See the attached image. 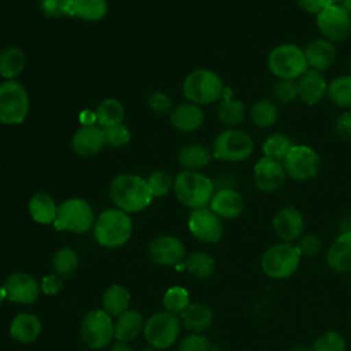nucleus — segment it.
<instances>
[{"label": "nucleus", "mask_w": 351, "mask_h": 351, "mask_svg": "<svg viewBox=\"0 0 351 351\" xmlns=\"http://www.w3.org/2000/svg\"><path fill=\"white\" fill-rule=\"evenodd\" d=\"M108 196L117 208L128 214L143 211L154 199L147 180L133 173L115 176L108 185Z\"/></svg>", "instance_id": "f257e3e1"}, {"label": "nucleus", "mask_w": 351, "mask_h": 351, "mask_svg": "<svg viewBox=\"0 0 351 351\" xmlns=\"http://www.w3.org/2000/svg\"><path fill=\"white\" fill-rule=\"evenodd\" d=\"M173 189L181 204L197 210L208 207L215 192V185L202 171L182 170L174 177Z\"/></svg>", "instance_id": "f03ea898"}, {"label": "nucleus", "mask_w": 351, "mask_h": 351, "mask_svg": "<svg viewBox=\"0 0 351 351\" xmlns=\"http://www.w3.org/2000/svg\"><path fill=\"white\" fill-rule=\"evenodd\" d=\"M225 85L222 78L210 69H196L182 81L184 97L197 106H207L222 100Z\"/></svg>", "instance_id": "7ed1b4c3"}, {"label": "nucleus", "mask_w": 351, "mask_h": 351, "mask_svg": "<svg viewBox=\"0 0 351 351\" xmlns=\"http://www.w3.org/2000/svg\"><path fill=\"white\" fill-rule=\"evenodd\" d=\"M133 223L128 213L114 207L100 213L93 225L96 241L106 248L123 245L132 236Z\"/></svg>", "instance_id": "20e7f679"}, {"label": "nucleus", "mask_w": 351, "mask_h": 351, "mask_svg": "<svg viewBox=\"0 0 351 351\" xmlns=\"http://www.w3.org/2000/svg\"><path fill=\"white\" fill-rule=\"evenodd\" d=\"M267 69L277 80H299L308 70L304 48L292 43L274 47L267 55Z\"/></svg>", "instance_id": "39448f33"}, {"label": "nucleus", "mask_w": 351, "mask_h": 351, "mask_svg": "<svg viewBox=\"0 0 351 351\" xmlns=\"http://www.w3.org/2000/svg\"><path fill=\"white\" fill-rule=\"evenodd\" d=\"M300 254L293 243L280 241L270 245L261 258V269L263 274L273 280H284L291 277L300 265Z\"/></svg>", "instance_id": "423d86ee"}, {"label": "nucleus", "mask_w": 351, "mask_h": 351, "mask_svg": "<svg viewBox=\"0 0 351 351\" xmlns=\"http://www.w3.org/2000/svg\"><path fill=\"white\" fill-rule=\"evenodd\" d=\"M255 143L252 137L239 129H225L217 134L213 143V156L228 163H239L247 160L254 154Z\"/></svg>", "instance_id": "0eeeda50"}, {"label": "nucleus", "mask_w": 351, "mask_h": 351, "mask_svg": "<svg viewBox=\"0 0 351 351\" xmlns=\"http://www.w3.org/2000/svg\"><path fill=\"white\" fill-rule=\"evenodd\" d=\"M29 110V93L21 82L14 80L0 84V123L19 125L27 118Z\"/></svg>", "instance_id": "6e6552de"}, {"label": "nucleus", "mask_w": 351, "mask_h": 351, "mask_svg": "<svg viewBox=\"0 0 351 351\" xmlns=\"http://www.w3.org/2000/svg\"><path fill=\"white\" fill-rule=\"evenodd\" d=\"M95 213L90 204L80 197H71L58 206L53 228L56 230H70L85 233L95 225Z\"/></svg>", "instance_id": "1a4fd4ad"}, {"label": "nucleus", "mask_w": 351, "mask_h": 351, "mask_svg": "<svg viewBox=\"0 0 351 351\" xmlns=\"http://www.w3.org/2000/svg\"><path fill=\"white\" fill-rule=\"evenodd\" d=\"M287 177L296 182H307L315 178L321 170V156L304 144H295L282 160Z\"/></svg>", "instance_id": "9d476101"}, {"label": "nucleus", "mask_w": 351, "mask_h": 351, "mask_svg": "<svg viewBox=\"0 0 351 351\" xmlns=\"http://www.w3.org/2000/svg\"><path fill=\"white\" fill-rule=\"evenodd\" d=\"M181 329L180 318L169 311L156 313L144 325V337L151 347L166 350L176 343Z\"/></svg>", "instance_id": "9b49d317"}, {"label": "nucleus", "mask_w": 351, "mask_h": 351, "mask_svg": "<svg viewBox=\"0 0 351 351\" xmlns=\"http://www.w3.org/2000/svg\"><path fill=\"white\" fill-rule=\"evenodd\" d=\"M321 36L333 44L343 43L351 36V15L341 4H330L315 15Z\"/></svg>", "instance_id": "f8f14e48"}, {"label": "nucleus", "mask_w": 351, "mask_h": 351, "mask_svg": "<svg viewBox=\"0 0 351 351\" xmlns=\"http://www.w3.org/2000/svg\"><path fill=\"white\" fill-rule=\"evenodd\" d=\"M84 343L92 350L104 348L114 337V322L104 310L89 311L81 324Z\"/></svg>", "instance_id": "ddd939ff"}, {"label": "nucleus", "mask_w": 351, "mask_h": 351, "mask_svg": "<svg viewBox=\"0 0 351 351\" xmlns=\"http://www.w3.org/2000/svg\"><path fill=\"white\" fill-rule=\"evenodd\" d=\"M188 228L193 237L206 244H215L223 236V223L221 218L208 207L192 210L188 218Z\"/></svg>", "instance_id": "4468645a"}, {"label": "nucleus", "mask_w": 351, "mask_h": 351, "mask_svg": "<svg viewBox=\"0 0 351 351\" xmlns=\"http://www.w3.org/2000/svg\"><path fill=\"white\" fill-rule=\"evenodd\" d=\"M287 173L282 162L266 156L258 159L252 169V181L256 189L265 193L278 191L285 184Z\"/></svg>", "instance_id": "2eb2a0df"}, {"label": "nucleus", "mask_w": 351, "mask_h": 351, "mask_svg": "<svg viewBox=\"0 0 351 351\" xmlns=\"http://www.w3.org/2000/svg\"><path fill=\"white\" fill-rule=\"evenodd\" d=\"M271 226L281 241L295 243L304 233L306 222L299 208L293 206H285L274 214Z\"/></svg>", "instance_id": "dca6fc26"}, {"label": "nucleus", "mask_w": 351, "mask_h": 351, "mask_svg": "<svg viewBox=\"0 0 351 351\" xmlns=\"http://www.w3.org/2000/svg\"><path fill=\"white\" fill-rule=\"evenodd\" d=\"M147 254L154 263L177 266L185 255V247L182 241L174 236H159L149 243Z\"/></svg>", "instance_id": "f3484780"}, {"label": "nucleus", "mask_w": 351, "mask_h": 351, "mask_svg": "<svg viewBox=\"0 0 351 351\" xmlns=\"http://www.w3.org/2000/svg\"><path fill=\"white\" fill-rule=\"evenodd\" d=\"M106 145L104 129L97 123L82 125L71 137V148L81 158L97 155Z\"/></svg>", "instance_id": "a211bd4d"}, {"label": "nucleus", "mask_w": 351, "mask_h": 351, "mask_svg": "<svg viewBox=\"0 0 351 351\" xmlns=\"http://www.w3.org/2000/svg\"><path fill=\"white\" fill-rule=\"evenodd\" d=\"M4 289L7 293V299L10 302L32 304L37 300L41 288L33 276L23 271H18L7 278Z\"/></svg>", "instance_id": "6ab92c4d"}, {"label": "nucleus", "mask_w": 351, "mask_h": 351, "mask_svg": "<svg viewBox=\"0 0 351 351\" xmlns=\"http://www.w3.org/2000/svg\"><path fill=\"white\" fill-rule=\"evenodd\" d=\"M208 208L221 219H234L244 211V197L234 188L215 189Z\"/></svg>", "instance_id": "aec40b11"}, {"label": "nucleus", "mask_w": 351, "mask_h": 351, "mask_svg": "<svg viewBox=\"0 0 351 351\" xmlns=\"http://www.w3.org/2000/svg\"><path fill=\"white\" fill-rule=\"evenodd\" d=\"M171 126L181 133H193L204 123V111L202 106L191 101L181 103L170 112Z\"/></svg>", "instance_id": "412c9836"}, {"label": "nucleus", "mask_w": 351, "mask_h": 351, "mask_svg": "<svg viewBox=\"0 0 351 351\" xmlns=\"http://www.w3.org/2000/svg\"><path fill=\"white\" fill-rule=\"evenodd\" d=\"M298 99L306 106L318 104L326 96L328 82L322 73L308 69L298 81Z\"/></svg>", "instance_id": "4be33fe9"}, {"label": "nucleus", "mask_w": 351, "mask_h": 351, "mask_svg": "<svg viewBox=\"0 0 351 351\" xmlns=\"http://www.w3.org/2000/svg\"><path fill=\"white\" fill-rule=\"evenodd\" d=\"M308 69L324 73L328 70L337 58V49L335 44L324 37L314 38L304 48Z\"/></svg>", "instance_id": "5701e85b"}, {"label": "nucleus", "mask_w": 351, "mask_h": 351, "mask_svg": "<svg viewBox=\"0 0 351 351\" xmlns=\"http://www.w3.org/2000/svg\"><path fill=\"white\" fill-rule=\"evenodd\" d=\"M326 265L336 273H351V229L341 232L325 255Z\"/></svg>", "instance_id": "b1692460"}, {"label": "nucleus", "mask_w": 351, "mask_h": 351, "mask_svg": "<svg viewBox=\"0 0 351 351\" xmlns=\"http://www.w3.org/2000/svg\"><path fill=\"white\" fill-rule=\"evenodd\" d=\"M213 151L199 143H192L184 145L177 154V162L184 170L200 171L204 169L213 159Z\"/></svg>", "instance_id": "393cba45"}, {"label": "nucleus", "mask_w": 351, "mask_h": 351, "mask_svg": "<svg viewBox=\"0 0 351 351\" xmlns=\"http://www.w3.org/2000/svg\"><path fill=\"white\" fill-rule=\"evenodd\" d=\"M41 333V322L40 319L29 313L16 314L10 325V335L14 340L29 344L38 339Z\"/></svg>", "instance_id": "a878e982"}, {"label": "nucleus", "mask_w": 351, "mask_h": 351, "mask_svg": "<svg viewBox=\"0 0 351 351\" xmlns=\"http://www.w3.org/2000/svg\"><path fill=\"white\" fill-rule=\"evenodd\" d=\"M214 321V313L211 307L202 303H189L184 311H181L182 325L195 333L207 330Z\"/></svg>", "instance_id": "bb28decb"}, {"label": "nucleus", "mask_w": 351, "mask_h": 351, "mask_svg": "<svg viewBox=\"0 0 351 351\" xmlns=\"http://www.w3.org/2000/svg\"><path fill=\"white\" fill-rule=\"evenodd\" d=\"M247 110L241 100L232 97V89L225 88L223 97L218 106V118L228 129L237 128L245 119Z\"/></svg>", "instance_id": "cd10ccee"}, {"label": "nucleus", "mask_w": 351, "mask_h": 351, "mask_svg": "<svg viewBox=\"0 0 351 351\" xmlns=\"http://www.w3.org/2000/svg\"><path fill=\"white\" fill-rule=\"evenodd\" d=\"M144 325L145 324L140 313L136 310H126L118 315L114 322V337L122 343L132 341L144 329Z\"/></svg>", "instance_id": "c85d7f7f"}, {"label": "nucleus", "mask_w": 351, "mask_h": 351, "mask_svg": "<svg viewBox=\"0 0 351 351\" xmlns=\"http://www.w3.org/2000/svg\"><path fill=\"white\" fill-rule=\"evenodd\" d=\"M26 63V53L19 47L4 48L0 52V77L4 81H14L23 73Z\"/></svg>", "instance_id": "c756f323"}, {"label": "nucleus", "mask_w": 351, "mask_h": 351, "mask_svg": "<svg viewBox=\"0 0 351 351\" xmlns=\"http://www.w3.org/2000/svg\"><path fill=\"white\" fill-rule=\"evenodd\" d=\"M29 213L30 217L43 225H49L55 222L58 204L55 203L53 197L45 192L34 193L29 200Z\"/></svg>", "instance_id": "7c9ffc66"}, {"label": "nucleus", "mask_w": 351, "mask_h": 351, "mask_svg": "<svg viewBox=\"0 0 351 351\" xmlns=\"http://www.w3.org/2000/svg\"><path fill=\"white\" fill-rule=\"evenodd\" d=\"M96 123L101 128H108L114 125L123 123L125 119V107L123 104L114 97L101 100L95 111Z\"/></svg>", "instance_id": "2f4dec72"}, {"label": "nucleus", "mask_w": 351, "mask_h": 351, "mask_svg": "<svg viewBox=\"0 0 351 351\" xmlns=\"http://www.w3.org/2000/svg\"><path fill=\"white\" fill-rule=\"evenodd\" d=\"M278 115L280 111L277 103L269 99H259L250 108L251 122L259 129L271 128L277 122Z\"/></svg>", "instance_id": "473e14b6"}, {"label": "nucleus", "mask_w": 351, "mask_h": 351, "mask_svg": "<svg viewBox=\"0 0 351 351\" xmlns=\"http://www.w3.org/2000/svg\"><path fill=\"white\" fill-rule=\"evenodd\" d=\"M129 300V291L119 284H114L108 287L103 295V310L111 317H118L128 310Z\"/></svg>", "instance_id": "72a5a7b5"}, {"label": "nucleus", "mask_w": 351, "mask_h": 351, "mask_svg": "<svg viewBox=\"0 0 351 351\" xmlns=\"http://www.w3.org/2000/svg\"><path fill=\"white\" fill-rule=\"evenodd\" d=\"M326 96L336 107L351 110V74L339 75L328 82Z\"/></svg>", "instance_id": "f704fd0d"}, {"label": "nucleus", "mask_w": 351, "mask_h": 351, "mask_svg": "<svg viewBox=\"0 0 351 351\" xmlns=\"http://www.w3.org/2000/svg\"><path fill=\"white\" fill-rule=\"evenodd\" d=\"M184 267L196 278L207 280L215 274V261L211 255L203 251L189 254L184 262Z\"/></svg>", "instance_id": "c9c22d12"}, {"label": "nucleus", "mask_w": 351, "mask_h": 351, "mask_svg": "<svg viewBox=\"0 0 351 351\" xmlns=\"http://www.w3.org/2000/svg\"><path fill=\"white\" fill-rule=\"evenodd\" d=\"M108 11L107 0H74V16L85 22H99L104 19Z\"/></svg>", "instance_id": "e433bc0d"}, {"label": "nucleus", "mask_w": 351, "mask_h": 351, "mask_svg": "<svg viewBox=\"0 0 351 351\" xmlns=\"http://www.w3.org/2000/svg\"><path fill=\"white\" fill-rule=\"evenodd\" d=\"M293 145V141L287 134L276 132L266 137L262 144V152L266 158L282 162Z\"/></svg>", "instance_id": "4c0bfd02"}, {"label": "nucleus", "mask_w": 351, "mask_h": 351, "mask_svg": "<svg viewBox=\"0 0 351 351\" xmlns=\"http://www.w3.org/2000/svg\"><path fill=\"white\" fill-rule=\"evenodd\" d=\"M78 255L73 248L64 247L55 252L52 258V267L62 278H70L78 269Z\"/></svg>", "instance_id": "58836bf2"}, {"label": "nucleus", "mask_w": 351, "mask_h": 351, "mask_svg": "<svg viewBox=\"0 0 351 351\" xmlns=\"http://www.w3.org/2000/svg\"><path fill=\"white\" fill-rule=\"evenodd\" d=\"M145 180H147L149 192L154 197L166 196L170 192V189H173V185H174V178L171 177V174L162 169L151 171Z\"/></svg>", "instance_id": "ea45409f"}, {"label": "nucleus", "mask_w": 351, "mask_h": 351, "mask_svg": "<svg viewBox=\"0 0 351 351\" xmlns=\"http://www.w3.org/2000/svg\"><path fill=\"white\" fill-rule=\"evenodd\" d=\"M310 348L311 351H346L347 343L340 332L326 330L314 340Z\"/></svg>", "instance_id": "a19ab883"}, {"label": "nucleus", "mask_w": 351, "mask_h": 351, "mask_svg": "<svg viewBox=\"0 0 351 351\" xmlns=\"http://www.w3.org/2000/svg\"><path fill=\"white\" fill-rule=\"evenodd\" d=\"M189 304V293L182 287H173L165 292L163 296V306L166 311L177 314L185 310Z\"/></svg>", "instance_id": "79ce46f5"}, {"label": "nucleus", "mask_w": 351, "mask_h": 351, "mask_svg": "<svg viewBox=\"0 0 351 351\" xmlns=\"http://www.w3.org/2000/svg\"><path fill=\"white\" fill-rule=\"evenodd\" d=\"M74 0H40L38 5L41 12L47 18H62V16H74L73 14Z\"/></svg>", "instance_id": "37998d69"}, {"label": "nucleus", "mask_w": 351, "mask_h": 351, "mask_svg": "<svg viewBox=\"0 0 351 351\" xmlns=\"http://www.w3.org/2000/svg\"><path fill=\"white\" fill-rule=\"evenodd\" d=\"M271 96L278 104H289L298 97V84L292 80H277L271 88Z\"/></svg>", "instance_id": "c03bdc74"}, {"label": "nucleus", "mask_w": 351, "mask_h": 351, "mask_svg": "<svg viewBox=\"0 0 351 351\" xmlns=\"http://www.w3.org/2000/svg\"><path fill=\"white\" fill-rule=\"evenodd\" d=\"M103 129H104L106 145L115 147V148L123 147L132 138V133L125 123H119V125H114V126H108V128H103Z\"/></svg>", "instance_id": "a18cd8bd"}, {"label": "nucleus", "mask_w": 351, "mask_h": 351, "mask_svg": "<svg viewBox=\"0 0 351 351\" xmlns=\"http://www.w3.org/2000/svg\"><path fill=\"white\" fill-rule=\"evenodd\" d=\"M300 256H306V258H310V256H314L317 255L321 248H322V240L321 237H318L317 234L314 233H303L298 241L295 243Z\"/></svg>", "instance_id": "49530a36"}, {"label": "nucleus", "mask_w": 351, "mask_h": 351, "mask_svg": "<svg viewBox=\"0 0 351 351\" xmlns=\"http://www.w3.org/2000/svg\"><path fill=\"white\" fill-rule=\"evenodd\" d=\"M148 107L158 115H167L173 111V100L162 90H155L148 97Z\"/></svg>", "instance_id": "de8ad7c7"}, {"label": "nucleus", "mask_w": 351, "mask_h": 351, "mask_svg": "<svg viewBox=\"0 0 351 351\" xmlns=\"http://www.w3.org/2000/svg\"><path fill=\"white\" fill-rule=\"evenodd\" d=\"M178 351H211V346L206 336L192 333L180 341Z\"/></svg>", "instance_id": "09e8293b"}, {"label": "nucleus", "mask_w": 351, "mask_h": 351, "mask_svg": "<svg viewBox=\"0 0 351 351\" xmlns=\"http://www.w3.org/2000/svg\"><path fill=\"white\" fill-rule=\"evenodd\" d=\"M336 134L346 141H351V110L344 111L335 123Z\"/></svg>", "instance_id": "8fccbe9b"}, {"label": "nucleus", "mask_w": 351, "mask_h": 351, "mask_svg": "<svg viewBox=\"0 0 351 351\" xmlns=\"http://www.w3.org/2000/svg\"><path fill=\"white\" fill-rule=\"evenodd\" d=\"M63 287V281L62 277H59L58 274H48L45 277H43L40 288L45 295H56Z\"/></svg>", "instance_id": "3c124183"}, {"label": "nucleus", "mask_w": 351, "mask_h": 351, "mask_svg": "<svg viewBox=\"0 0 351 351\" xmlns=\"http://www.w3.org/2000/svg\"><path fill=\"white\" fill-rule=\"evenodd\" d=\"M298 5L306 14L318 15L325 7L330 5V3L328 0H298Z\"/></svg>", "instance_id": "603ef678"}, {"label": "nucleus", "mask_w": 351, "mask_h": 351, "mask_svg": "<svg viewBox=\"0 0 351 351\" xmlns=\"http://www.w3.org/2000/svg\"><path fill=\"white\" fill-rule=\"evenodd\" d=\"M111 351H133V348L130 346H128L126 343L118 341L111 347Z\"/></svg>", "instance_id": "864d4df0"}, {"label": "nucleus", "mask_w": 351, "mask_h": 351, "mask_svg": "<svg viewBox=\"0 0 351 351\" xmlns=\"http://www.w3.org/2000/svg\"><path fill=\"white\" fill-rule=\"evenodd\" d=\"M289 351H311V348H310V347H306V346H303V344H296V346L291 347Z\"/></svg>", "instance_id": "5fc2aeb1"}, {"label": "nucleus", "mask_w": 351, "mask_h": 351, "mask_svg": "<svg viewBox=\"0 0 351 351\" xmlns=\"http://www.w3.org/2000/svg\"><path fill=\"white\" fill-rule=\"evenodd\" d=\"M341 5L347 10V12L351 15V0H343Z\"/></svg>", "instance_id": "6e6d98bb"}, {"label": "nucleus", "mask_w": 351, "mask_h": 351, "mask_svg": "<svg viewBox=\"0 0 351 351\" xmlns=\"http://www.w3.org/2000/svg\"><path fill=\"white\" fill-rule=\"evenodd\" d=\"M7 298V293H5V289H4V287H1L0 285V303L4 300Z\"/></svg>", "instance_id": "4d7b16f0"}, {"label": "nucleus", "mask_w": 351, "mask_h": 351, "mask_svg": "<svg viewBox=\"0 0 351 351\" xmlns=\"http://www.w3.org/2000/svg\"><path fill=\"white\" fill-rule=\"evenodd\" d=\"M141 351H158V350L154 348V347H145V348H143Z\"/></svg>", "instance_id": "13d9d810"}, {"label": "nucleus", "mask_w": 351, "mask_h": 351, "mask_svg": "<svg viewBox=\"0 0 351 351\" xmlns=\"http://www.w3.org/2000/svg\"><path fill=\"white\" fill-rule=\"evenodd\" d=\"M330 4H341L343 0H328Z\"/></svg>", "instance_id": "bf43d9fd"}, {"label": "nucleus", "mask_w": 351, "mask_h": 351, "mask_svg": "<svg viewBox=\"0 0 351 351\" xmlns=\"http://www.w3.org/2000/svg\"><path fill=\"white\" fill-rule=\"evenodd\" d=\"M348 69H350V74H351V58H350V62H348Z\"/></svg>", "instance_id": "052dcab7"}, {"label": "nucleus", "mask_w": 351, "mask_h": 351, "mask_svg": "<svg viewBox=\"0 0 351 351\" xmlns=\"http://www.w3.org/2000/svg\"><path fill=\"white\" fill-rule=\"evenodd\" d=\"M211 351H221V350H217V348H215V350H211Z\"/></svg>", "instance_id": "680f3d73"}]
</instances>
